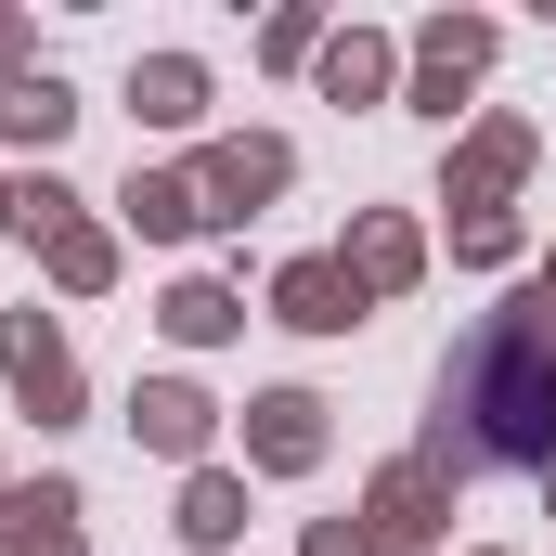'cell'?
I'll list each match as a JSON object with an SVG mask.
<instances>
[{"instance_id": "obj_1", "label": "cell", "mask_w": 556, "mask_h": 556, "mask_svg": "<svg viewBox=\"0 0 556 556\" xmlns=\"http://www.w3.org/2000/svg\"><path fill=\"white\" fill-rule=\"evenodd\" d=\"M285 311H298V324H350V285H337V273H298V285H285Z\"/></svg>"}]
</instances>
